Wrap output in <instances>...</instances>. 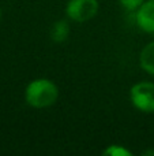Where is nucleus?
<instances>
[{
    "instance_id": "nucleus-1",
    "label": "nucleus",
    "mask_w": 154,
    "mask_h": 156,
    "mask_svg": "<svg viewBox=\"0 0 154 156\" xmlns=\"http://www.w3.org/2000/svg\"><path fill=\"white\" fill-rule=\"evenodd\" d=\"M26 101L34 108H45L55 104L59 96L57 86L49 80H35L26 88Z\"/></svg>"
},
{
    "instance_id": "nucleus-2",
    "label": "nucleus",
    "mask_w": 154,
    "mask_h": 156,
    "mask_svg": "<svg viewBox=\"0 0 154 156\" xmlns=\"http://www.w3.org/2000/svg\"><path fill=\"white\" fill-rule=\"evenodd\" d=\"M131 100L138 110L143 112L154 111V83L139 82L131 89Z\"/></svg>"
},
{
    "instance_id": "nucleus-3",
    "label": "nucleus",
    "mask_w": 154,
    "mask_h": 156,
    "mask_svg": "<svg viewBox=\"0 0 154 156\" xmlns=\"http://www.w3.org/2000/svg\"><path fill=\"white\" fill-rule=\"evenodd\" d=\"M98 11L97 0H71L67 5V15L75 22L92 19Z\"/></svg>"
},
{
    "instance_id": "nucleus-4",
    "label": "nucleus",
    "mask_w": 154,
    "mask_h": 156,
    "mask_svg": "<svg viewBox=\"0 0 154 156\" xmlns=\"http://www.w3.org/2000/svg\"><path fill=\"white\" fill-rule=\"evenodd\" d=\"M136 25L147 33H154V0L143 3L136 11Z\"/></svg>"
},
{
    "instance_id": "nucleus-5",
    "label": "nucleus",
    "mask_w": 154,
    "mask_h": 156,
    "mask_svg": "<svg viewBox=\"0 0 154 156\" xmlns=\"http://www.w3.org/2000/svg\"><path fill=\"white\" fill-rule=\"evenodd\" d=\"M139 62L145 71H147L149 74H154V41L143 48V51L141 52Z\"/></svg>"
},
{
    "instance_id": "nucleus-6",
    "label": "nucleus",
    "mask_w": 154,
    "mask_h": 156,
    "mask_svg": "<svg viewBox=\"0 0 154 156\" xmlns=\"http://www.w3.org/2000/svg\"><path fill=\"white\" fill-rule=\"evenodd\" d=\"M68 34H70V26L65 21H59L56 23H53L51 29V38L56 43H63L64 40H67Z\"/></svg>"
},
{
    "instance_id": "nucleus-7",
    "label": "nucleus",
    "mask_w": 154,
    "mask_h": 156,
    "mask_svg": "<svg viewBox=\"0 0 154 156\" xmlns=\"http://www.w3.org/2000/svg\"><path fill=\"white\" fill-rule=\"evenodd\" d=\"M104 155H111V156H130L131 152L124 149L123 147L119 145H112L104 151Z\"/></svg>"
},
{
    "instance_id": "nucleus-8",
    "label": "nucleus",
    "mask_w": 154,
    "mask_h": 156,
    "mask_svg": "<svg viewBox=\"0 0 154 156\" xmlns=\"http://www.w3.org/2000/svg\"><path fill=\"white\" fill-rule=\"evenodd\" d=\"M120 4L127 11H134L143 4V0H120Z\"/></svg>"
},
{
    "instance_id": "nucleus-9",
    "label": "nucleus",
    "mask_w": 154,
    "mask_h": 156,
    "mask_svg": "<svg viewBox=\"0 0 154 156\" xmlns=\"http://www.w3.org/2000/svg\"><path fill=\"white\" fill-rule=\"evenodd\" d=\"M143 155H154V151H146L143 152Z\"/></svg>"
},
{
    "instance_id": "nucleus-10",
    "label": "nucleus",
    "mask_w": 154,
    "mask_h": 156,
    "mask_svg": "<svg viewBox=\"0 0 154 156\" xmlns=\"http://www.w3.org/2000/svg\"><path fill=\"white\" fill-rule=\"evenodd\" d=\"M0 18H2V10H0Z\"/></svg>"
}]
</instances>
